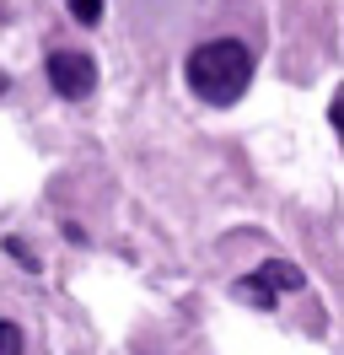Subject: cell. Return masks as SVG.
<instances>
[{
  "label": "cell",
  "mask_w": 344,
  "mask_h": 355,
  "mask_svg": "<svg viewBox=\"0 0 344 355\" xmlns=\"http://www.w3.org/2000/svg\"><path fill=\"white\" fill-rule=\"evenodd\" d=\"M183 81H189V92L199 103L232 108V103H242V92L253 81V49L242 44V38H205V44L189 49Z\"/></svg>",
  "instance_id": "obj_1"
},
{
  "label": "cell",
  "mask_w": 344,
  "mask_h": 355,
  "mask_svg": "<svg viewBox=\"0 0 344 355\" xmlns=\"http://www.w3.org/2000/svg\"><path fill=\"white\" fill-rule=\"evenodd\" d=\"M49 87L60 92L64 103H81V97H92V87H97V65L86 60L81 49H54V54H49Z\"/></svg>",
  "instance_id": "obj_2"
},
{
  "label": "cell",
  "mask_w": 344,
  "mask_h": 355,
  "mask_svg": "<svg viewBox=\"0 0 344 355\" xmlns=\"http://www.w3.org/2000/svg\"><path fill=\"white\" fill-rule=\"evenodd\" d=\"M237 296H242L248 307H258V312H275L280 307V302H275V286L264 280V269H258V275H242V280H237Z\"/></svg>",
  "instance_id": "obj_3"
},
{
  "label": "cell",
  "mask_w": 344,
  "mask_h": 355,
  "mask_svg": "<svg viewBox=\"0 0 344 355\" xmlns=\"http://www.w3.org/2000/svg\"><path fill=\"white\" fill-rule=\"evenodd\" d=\"M264 280L275 291H301V269L285 264V259H269V264H264Z\"/></svg>",
  "instance_id": "obj_4"
},
{
  "label": "cell",
  "mask_w": 344,
  "mask_h": 355,
  "mask_svg": "<svg viewBox=\"0 0 344 355\" xmlns=\"http://www.w3.org/2000/svg\"><path fill=\"white\" fill-rule=\"evenodd\" d=\"M70 17L81 27H97L103 22V0H70Z\"/></svg>",
  "instance_id": "obj_5"
},
{
  "label": "cell",
  "mask_w": 344,
  "mask_h": 355,
  "mask_svg": "<svg viewBox=\"0 0 344 355\" xmlns=\"http://www.w3.org/2000/svg\"><path fill=\"white\" fill-rule=\"evenodd\" d=\"M0 355H22V329L0 318Z\"/></svg>",
  "instance_id": "obj_6"
},
{
  "label": "cell",
  "mask_w": 344,
  "mask_h": 355,
  "mask_svg": "<svg viewBox=\"0 0 344 355\" xmlns=\"http://www.w3.org/2000/svg\"><path fill=\"white\" fill-rule=\"evenodd\" d=\"M6 253H11V259H17L22 269H33V275H38V269H43L38 259H33V253H27V243H22V237H6Z\"/></svg>",
  "instance_id": "obj_7"
},
{
  "label": "cell",
  "mask_w": 344,
  "mask_h": 355,
  "mask_svg": "<svg viewBox=\"0 0 344 355\" xmlns=\"http://www.w3.org/2000/svg\"><path fill=\"white\" fill-rule=\"evenodd\" d=\"M6 87H11V81H6V76H0V97H6Z\"/></svg>",
  "instance_id": "obj_8"
}]
</instances>
